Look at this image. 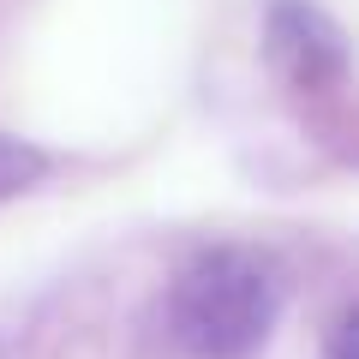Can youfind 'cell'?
Here are the masks:
<instances>
[{"label": "cell", "instance_id": "3957f363", "mask_svg": "<svg viewBox=\"0 0 359 359\" xmlns=\"http://www.w3.org/2000/svg\"><path fill=\"white\" fill-rule=\"evenodd\" d=\"M42 174H48V156H42L36 144L13 138V132H0V204L18 198V192H30Z\"/></svg>", "mask_w": 359, "mask_h": 359}, {"label": "cell", "instance_id": "7a4b0ae2", "mask_svg": "<svg viewBox=\"0 0 359 359\" xmlns=\"http://www.w3.org/2000/svg\"><path fill=\"white\" fill-rule=\"evenodd\" d=\"M264 54L294 90V102L311 108V126L347 138L353 114V72H347V36L318 0H269L264 6Z\"/></svg>", "mask_w": 359, "mask_h": 359}, {"label": "cell", "instance_id": "6da1fadb", "mask_svg": "<svg viewBox=\"0 0 359 359\" xmlns=\"http://www.w3.org/2000/svg\"><path fill=\"white\" fill-rule=\"evenodd\" d=\"M282 318V276L252 245H204L162 294L168 347L186 359H252Z\"/></svg>", "mask_w": 359, "mask_h": 359}, {"label": "cell", "instance_id": "277c9868", "mask_svg": "<svg viewBox=\"0 0 359 359\" xmlns=\"http://www.w3.org/2000/svg\"><path fill=\"white\" fill-rule=\"evenodd\" d=\"M347 347H353V311L341 306V318L330 323V347H323V359H347Z\"/></svg>", "mask_w": 359, "mask_h": 359}]
</instances>
